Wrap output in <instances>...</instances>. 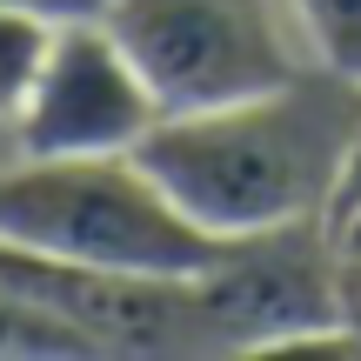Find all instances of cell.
<instances>
[{"instance_id": "1", "label": "cell", "mask_w": 361, "mask_h": 361, "mask_svg": "<svg viewBox=\"0 0 361 361\" xmlns=\"http://www.w3.org/2000/svg\"><path fill=\"white\" fill-rule=\"evenodd\" d=\"M355 121L361 87L308 67L247 101L161 114V128L141 141V161L214 241H247L328 221Z\"/></svg>"}, {"instance_id": "2", "label": "cell", "mask_w": 361, "mask_h": 361, "mask_svg": "<svg viewBox=\"0 0 361 361\" xmlns=\"http://www.w3.org/2000/svg\"><path fill=\"white\" fill-rule=\"evenodd\" d=\"M0 247L114 274H201L228 241L188 221L141 154H67L0 168Z\"/></svg>"}, {"instance_id": "3", "label": "cell", "mask_w": 361, "mask_h": 361, "mask_svg": "<svg viewBox=\"0 0 361 361\" xmlns=\"http://www.w3.org/2000/svg\"><path fill=\"white\" fill-rule=\"evenodd\" d=\"M107 27L168 114L247 101L314 67L288 0H107Z\"/></svg>"}, {"instance_id": "4", "label": "cell", "mask_w": 361, "mask_h": 361, "mask_svg": "<svg viewBox=\"0 0 361 361\" xmlns=\"http://www.w3.org/2000/svg\"><path fill=\"white\" fill-rule=\"evenodd\" d=\"M168 107L154 101L147 74L107 13L54 27L47 67L27 94L20 121L7 134V161H67V154H141Z\"/></svg>"}, {"instance_id": "5", "label": "cell", "mask_w": 361, "mask_h": 361, "mask_svg": "<svg viewBox=\"0 0 361 361\" xmlns=\"http://www.w3.org/2000/svg\"><path fill=\"white\" fill-rule=\"evenodd\" d=\"M194 281H201V314L214 335V355H281L301 335L348 328L328 221L228 241Z\"/></svg>"}, {"instance_id": "6", "label": "cell", "mask_w": 361, "mask_h": 361, "mask_svg": "<svg viewBox=\"0 0 361 361\" xmlns=\"http://www.w3.org/2000/svg\"><path fill=\"white\" fill-rule=\"evenodd\" d=\"M40 355H94L80 328H67L47 301H34L27 288H13L0 274V361H40Z\"/></svg>"}, {"instance_id": "7", "label": "cell", "mask_w": 361, "mask_h": 361, "mask_svg": "<svg viewBox=\"0 0 361 361\" xmlns=\"http://www.w3.org/2000/svg\"><path fill=\"white\" fill-rule=\"evenodd\" d=\"M54 27L47 13H20V7H0V134H13L27 94H34L40 67H47V47H54Z\"/></svg>"}, {"instance_id": "8", "label": "cell", "mask_w": 361, "mask_h": 361, "mask_svg": "<svg viewBox=\"0 0 361 361\" xmlns=\"http://www.w3.org/2000/svg\"><path fill=\"white\" fill-rule=\"evenodd\" d=\"M288 7H295L308 61L361 87V0H288Z\"/></svg>"}, {"instance_id": "9", "label": "cell", "mask_w": 361, "mask_h": 361, "mask_svg": "<svg viewBox=\"0 0 361 361\" xmlns=\"http://www.w3.org/2000/svg\"><path fill=\"white\" fill-rule=\"evenodd\" d=\"M328 247H335V288H341V322L361 335V201L328 221Z\"/></svg>"}, {"instance_id": "10", "label": "cell", "mask_w": 361, "mask_h": 361, "mask_svg": "<svg viewBox=\"0 0 361 361\" xmlns=\"http://www.w3.org/2000/svg\"><path fill=\"white\" fill-rule=\"evenodd\" d=\"M0 7L47 13V20H94V13H107V0H0Z\"/></svg>"}, {"instance_id": "11", "label": "cell", "mask_w": 361, "mask_h": 361, "mask_svg": "<svg viewBox=\"0 0 361 361\" xmlns=\"http://www.w3.org/2000/svg\"><path fill=\"white\" fill-rule=\"evenodd\" d=\"M361 201V121H355V141H348V168H341V188H335V207H328V221L341 214V207Z\"/></svg>"}]
</instances>
